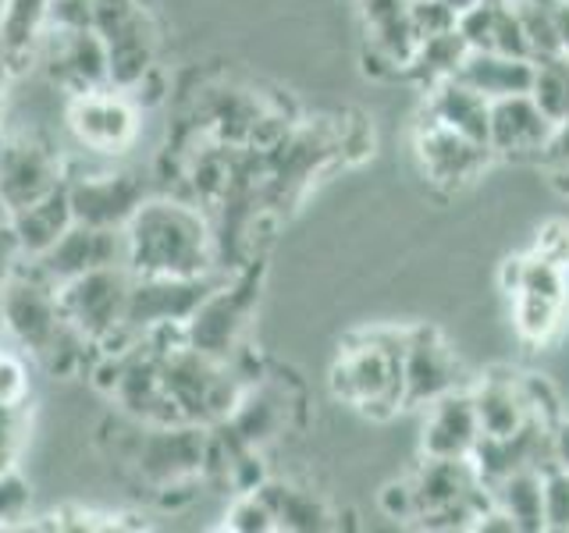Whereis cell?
I'll return each mask as SVG.
<instances>
[{
  "label": "cell",
  "instance_id": "cell-15",
  "mask_svg": "<svg viewBox=\"0 0 569 533\" xmlns=\"http://www.w3.org/2000/svg\"><path fill=\"white\" fill-rule=\"evenodd\" d=\"M556 121H551L530 93L491 100V124H488V150L495 160H530L541 164Z\"/></svg>",
  "mask_w": 569,
  "mask_h": 533
},
{
  "label": "cell",
  "instance_id": "cell-1",
  "mask_svg": "<svg viewBox=\"0 0 569 533\" xmlns=\"http://www.w3.org/2000/svg\"><path fill=\"white\" fill-rule=\"evenodd\" d=\"M124 266L132 278L207 274L210 231L200 210L174 200H147L124 224Z\"/></svg>",
  "mask_w": 569,
  "mask_h": 533
},
{
  "label": "cell",
  "instance_id": "cell-3",
  "mask_svg": "<svg viewBox=\"0 0 569 533\" xmlns=\"http://www.w3.org/2000/svg\"><path fill=\"white\" fill-rule=\"evenodd\" d=\"M566 274L562 266L541 260L538 253H520L502 263V284L512 299V320L523 342L545 345L566 324Z\"/></svg>",
  "mask_w": 569,
  "mask_h": 533
},
{
  "label": "cell",
  "instance_id": "cell-28",
  "mask_svg": "<svg viewBox=\"0 0 569 533\" xmlns=\"http://www.w3.org/2000/svg\"><path fill=\"white\" fill-rule=\"evenodd\" d=\"M545 530H569V473L545 466Z\"/></svg>",
  "mask_w": 569,
  "mask_h": 533
},
{
  "label": "cell",
  "instance_id": "cell-26",
  "mask_svg": "<svg viewBox=\"0 0 569 533\" xmlns=\"http://www.w3.org/2000/svg\"><path fill=\"white\" fill-rule=\"evenodd\" d=\"M530 97L556 124L569 121V61L566 58H541L538 68H533Z\"/></svg>",
  "mask_w": 569,
  "mask_h": 533
},
{
  "label": "cell",
  "instance_id": "cell-11",
  "mask_svg": "<svg viewBox=\"0 0 569 533\" xmlns=\"http://www.w3.org/2000/svg\"><path fill=\"white\" fill-rule=\"evenodd\" d=\"M68 129L79 147H86L89 153H103V157L124 153L139 132L136 103L129 93H121L114 86L89 89V93L71 97Z\"/></svg>",
  "mask_w": 569,
  "mask_h": 533
},
{
  "label": "cell",
  "instance_id": "cell-31",
  "mask_svg": "<svg viewBox=\"0 0 569 533\" xmlns=\"http://www.w3.org/2000/svg\"><path fill=\"white\" fill-rule=\"evenodd\" d=\"M530 253H538L541 260L562 266V271H569V221L556 218L548 221L541 231H538V242H533Z\"/></svg>",
  "mask_w": 569,
  "mask_h": 533
},
{
  "label": "cell",
  "instance_id": "cell-13",
  "mask_svg": "<svg viewBox=\"0 0 569 533\" xmlns=\"http://www.w3.org/2000/svg\"><path fill=\"white\" fill-rule=\"evenodd\" d=\"M68 200L79 224L124 231L136 210L147 203V182L136 171H97L68 178Z\"/></svg>",
  "mask_w": 569,
  "mask_h": 533
},
{
  "label": "cell",
  "instance_id": "cell-30",
  "mask_svg": "<svg viewBox=\"0 0 569 533\" xmlns=\"http://www.w3.org/2000/svg\"><path fill=\"white\" fill-rule=\"evenodd\" d=\"M0 402L4 405L29 402V370L22 355L11 349H0Z\"/></svg>",
  "mask_w": 569,
  "mask_h": 533
},
{
  "label": "cell",
  "instance_id": "cell-4",
  "mask_svg": "<svg viewBox=\"0 0 569 533\" xmlns=\"http://www.w3.org/2000/svg\"><path fill=\"white\" fill-rule=\"evenodd\" d=\"M132 271L124 263L100 266L82 278H71L58 284V306L71 328L82 331L93 345L111 342L118 331H124V310H129Z\"/></svg>",
  "mask_w": 569,
  "mask_h": 533
},
{
  "label": "cell",
  "instance_id": "cell-27",
  "mask_svg": "<svg viewBox=\"0 0 569 533\" xmlns=\"http://www.w3.org/2000/svg\"><path fill=\"white\" fill-rule=\"evenodd\" d=\"M224 530H239V533H267L278 530L274 509L263 497V491H242L236 502H231L228 515H224Z\"/></svg>",
  "mask_w": 569,
  "mask_h": 533
},
{
  "label": "cell",
  "instance_id": "cell-9",
  "mask_svg": "<svg viewBox=\"0 0 569 533\" xmlns=\"http://www.w3.org/2000/svg\"><path fill=\"white\" fill-rule=\"evenodd\" d=\"M218 289L207 274H160V278H132L129 310L124 324L136 334L157 328H186L192 313L203 306V299Z\"/></svg>",
  "mask_w": 569,
  "mask_h": 533
},
{
  "label": "cell",
  "instance_id": "cell-12",
  "mask_svg": "<svg viewBox=\"0 0 569 533\" xmlns=\"http://www.w3.org/2000/svg\"><path fill=\"white\" fill-rule=\"evenodd\" d=\"M68 182L61 153L47 139L36 135H11L0 139V195L8 210H22L47 192L61 189Z\"/></svg>",
  "mask_w": 569,
  "mask_h": 533
},
{
  "label": "cell",
  "instance_id": "cell-34",
  "mask_svg": "<svg viewBox=\"0 0 569 533\" xmlns=\"http://www.w3.org/2000/svg\"><path fill=\"white\" fill-rule=\"evenodd\" d=\"M381 509L391 515V520H417V494H413V484L406 480H391V484L381 491Z\"/></svg>",
  "mask_w": 569,
  "mask_h": 533
},
{
  "label": "cell",
  "instance_id": "cell-40",
  "mask_svg": "<svg viewBox=\"0 0 569 533\" xmlns=\"http://www.w3.org/2000/svg\"><path fill=\"white\" fill-rule=\"evenodd\" d=\"M0 76H4V64H0ZM0 114H4V89H0Z\"/></svg>",
  "mask_w": 569,
  "mask_h": 533
},
{
  "label": "cell",
  "instance_id": "cell-32",
  "mask_svg": "<svg viewBox=\"0 0 569 533\" xmlns=\"http://www.w3.org/2000/svg\"><path fill=\"white\" fill-rule=\"evenodd\" d=\"M29 505V487L26 480L18 476L14 470L0 473V526L11 523V520H22Z\"/></svg>",
  "mask_w": 569,
  "mask_h": 533
},
{
  "label": "cell",
  "instance_id": "cell-19",
  "mask_svg": "<svg viewBox=\"0 0 569 533\" xmlns=\"http://www.w3.org/2000/svg\"><path fill=\"white\" fill-rule=\"evenodd\" d=\"M107 43V71H111V86L121 93L153 76V58H157V26L147 8H139L129 22L118 26L114 32L103 36Z\"/></svg>",
  "mask_w": 569,
  "mask_h": 533
},
{
  "label": "cell",
  "instance_id": "cell-2",
  "mask_svg": "<svg viewBox=\"0 0 569 533\" xmlns=\"http://www.w3.org/2000/svg\"><path fill=\"white\" fill-rule=\"evenodd\" d=\"M331 395L378 423L402 413V328L352 331L331 363Z\"/></svg>",
  "mask_w": 569,
  "mask_h": 533
},
{
  "label": "cell",
  "instance_id": "cell-14",
  "mask_svg": "<svg viewBox=\"0 0 569 533\" xmlns=\"http://www.w3.org/2000/svg\"><path fill=\"white\" fill-rule=\"evenodd\" d=\"M36 61L50 68V79L64 86L71 97L89 93V89L111 86L107 71V43L97 29H58L50 26Z\"/></svg>",
  "mask_w": 569,
  "mask_h": 533
},
{
  "label": "cell",
  "instance_id": "cell-37",
  "mask_svg": "<svg viewBox=\"0 0 569 533\" xmlns=\"http://www.w3.org/2000/svg\"><path fill=\"white\" fill-rule=\"evenodd\" d=\"M556 29H559V58L569 61V0L556 4Z\"/></svg>",
  "mask_w": 569,
  "mask_h": 533
},
{
  "label": "cell",
  "instance_id": "cell-38",
  "mask_svg": "<svg viewBox=\"0 0 569 533\" xmlns=\"http://www.w3.org/2000/svg\"><path fill=\"white\" fill-rule=\"evenodd\" d=\"M545 171H548V178H551V185H556L562 195H569V157H566V160H559V164L545 168Z\"/></svg>",
  "mask_w": 569,
  "mask_h": 533
},
{
  "label": "cell",
  "instance_id": "cell-21",
  "mask_svg": "<svg viewBox=\"0 0 569 533\" xmlns=\"http://www.w3.org/2000/svg\"><path fill=\"white\" fill-rule=\"evenodd\" d=\"M533 68H538L533 58H509V53L470 50L456 71V79L473 86L477 93H485L488 100H506V97L530 93Z\"/></svg>",
  "mask_w": 569,
  "mask_h": 533
},
{
  "label": "cell",
  "instance_id": "cell-5",
  "mask_svg": "<svg viewBox=\"0 0 569 533\" xmlns=\"http://www.w3.org/2000/svg\"><path fill=\"white\" fill-rule=\"evenodd\" d=\"M210 434L200 423H147L132 444V466L153 491H171L207 473Z\"/></svg>",
  "mask_w": 569,
  "mask_h": 533
},
{
  "label": "cell",
  "instance_id": "cell-25",
  "mask_svg": "<svg viewBox=\"0 0 569 533\" xmlns=\"http://www.w3.org/2000/svg\"><path fill=\"white\" fill-rule=\"evenodd\" d=\"M263 497L274 509L278 530H331V509L325 505V497L313 491H302L292 484H271L263 480L260 484Z\"/></svg>",
  "mask_w": 569,
  "mask_h": 533
},
{
  "label": "cell",
  "instance_id": "cell-17",
  "mask_svg": "<svg viewBox=\"0 0 569 533\" xmlns=\"http://www.w3.org/2000/svg\"><path fill=\"white\" fill-rule=\"evenodd\" d=\"M480 441V420L470 395V384H462L449 395L423 405L420 426V455L423 459H470Z\"/></svg>",
  "mask_w": 569,
  "mask_h": 533
},
{
  "label": "cell",
  "instance_id": "cell-24",
  "mask_svg": "<svg viewBox=\"0 0 569 533\" xmlns=\"http://www.w3.org/2000/svg\"><path fill=\"white\" fill-rule=\"evenodd\" d=\"M491 505L502 509L516 530H545V466L512 470L488 484Z\"/></svg>",
  "mask_w": 569,
  "mask_h": 533
},
{
  "label": "cell",
  "instance_id": "cell-20",
  "mask_svg": "<svg viewBox=\"0 0 569 533\" xmlns=\"http://www.w3.org/2000/svg\"><path fill=\"white\" fill-rule=\"evenodd\" d=\"M50 29V0H4L0 4V64L26 71Z\"/></svg>",
  "mask_w": 569,
  "mask_h": 533
},
{
  "label": "cell",
  "instance_id": "cell-33",
  "mask_svg": "<svg viewBox=\"0 0 569 533\" xmlns=\"http://www.w3.org/2000/svg\"><path fill=\"white\" fill-rule=\"evenodd\" d=\"M89 4H93V29L100 36L114 32L118 26H124L142 8L139 0H89Z\"/></svg>",
  "mask_w": 569,
  "mask_h": 533
},
{
  "label": "cell",
  "instance_id": "cell-22",
  "mask_svg": "<svg viewBox=\"0 0 569 533\" xmlns=\"http://www.w3.org/2000/svg\"><path fill=\"white\" fill-rule=\"evenodd\" d=\"M423 111L438 118L441 124L462 132L473 142H485L488 147V124H491V100L485 93H477L473 86L462 79H445L438 86L427 89Z\"/></svg>",
  "mask_w": 569,
  "mask_h": 533
},
{
  "label": "cell",
  "instance_id": "cell-7",
  "mask_svg": "<svg viewBox=\"0 0 569 533\" xmlns=\"http://www.w3.org/2000/svg\"><path fill=\"white\" fill-rule=\"evenodd\" d=\"M64 316L58 306V284L40 266H18L11 281L0 289V328L32 355H43Z\"/></svg>",
  "mask_w": 569,
  "mask_h": 533
},
{
  "label": "cell",
  "instance_id": "cell-39",
  "mask_svg": "<svg viewBox=\"0 0 569 533\" xmlns=\"http://www.w3.org/2000/svg\"><path fill=\"white\" fill-rule=\"evenodd\" d=\"M4 221H11V210L4 203V195H0V224H4Z\"/></svg>",
  "mask_w": 569,
  "mask_h": 533
},
{
  "label": "cell",
  "instance_id": "cell-35",
  "mask_svg": "<svg viewBox=\"0 0 569 533\" xmlns=\"http://www.w3.org/2000/svg\"><path fill=\"white\" fill-rule=\"evenodd\" d=\"M22 260H26L22 242H18L11 221H4V224H0V289H4V284L11 281V274L18 271V266H22Z\"/></svg>",
  "mask_w": 569,
  "mask_h": 533
},
{
  "label": "cell",
  "instance_id": "cell-36",
  "mask_svg": "<svg viewBox=\"0 0 569 533\" xmlns=\"http://www.w3.org/2000/svg\"><path fill=\"white\" fill-rule=\"evenodd\" d=\"M548 466H559L569 473V420L562 416L548 434Z\"/></svg>",
  "mask_w": 569,
  "mask_h": 533
},
{
  "label": "cell",
  "instance_id": "cell-16",
  "mask_svg": "<svg viewBox=\"0 0 569 533\" xmlns=\"http://www.w3.org/2000/svg\"><path fill=\"white\" fill-rule=\"evenodd\" d=\"M32 263L40 266L53 284H64L71 278L100 271V266H118V263H124V231L93 228V224L76 221L43 257H36Z\"/></svg>",
  "mask_w": 569,
  "mask_h": 533
},
{
  "label": "cell",
  "instance_id": "cell-8",
  "mask_svg": "<svg viewBox=\"0 0 569 533\" xmlns=\"http://www.w3.org/2000/svg\"><path fill=\"white\" fill-rule=\"evenodd\" d=\"M462 363L438 328H402V409H423L435 399L462 388Z\"/></svg>",
  "mask_w": 569,
  "mask_h": 533
},
{
  "label": "cell",
  "instance_id": "cell-29",
  "mask_svg": "<svg viewBox=\"0 0 569 533\" xmlns=\"http://www.w3.org/2000/svg\"><path fill=\"white\" fill-rule=\"evenodd\" d=\"M22 441H26V405L0 402V473L14 470Z\"/></svg>",
  "mask_w": 569,
  "mask_h": 533
},
{
  "label": "cell",
  "instance_id": "cell-10",
  "mask_svg": "<svg viewBox=\"0 0 569 533\" xmlns=\"http://www.w3.org/2000/svg\"><path fill=\"white\" fill-rule=\"evenodd\" d=\"M257 299H260V266H249L239 281L218 284L203 299V306L186 324V342L213 355V360H228V352L236 349V338L246 328V316L253 313Z\"/></svg>",
  "mask_w": 569,
  "mask_h": 533
},
{
  "label": "cell",
  "instance_id": "cell-6",
  "mask_svg": "<svg viewBox=\"0 0 569 533\" xmlns=\"http://www.w3.org/2000/svg\"><path fill=\"white\" fill-rule=\"evenodd\" d=\"M413 160L423 174V182L438 192H459L473 185L485 168L495 160V153L485 142H473L462 132L441 124L431 114H420L413 124Z\"/></svg>",
  "mask_w": 569,
  "mask_h": 533
},
{
  "label": "cell",
  "instance_id": "cell-23",
  "mask_svg": "<svg viewBox=\"0 0 569 533\" xmlns=\"http://www.w3.org/2000/svg\"><path fill=\"white\" fill-rule=\"evenodd\" d=\"M71 224H76V213H71L68 185L53 189L43 195V200H36V203L11 213V228H14L18 242H22L26 260L43 257Z\"/></svg>",
  "mask_w": 569,
  "mask_h": 533
},
{
  "label": "cell",
  "instance_id": "cell-18",
  "mask_svg": "<svg viewBox=\"0 0 569 533\" xmlns=\"http://www.w3.org/2000/svg\"><path fill=\"white\" fill-rule=\"evenodd\" d=\"M470 395L477 405L480 438H512V434H520L523 426L538 423L530 413L523 373H512L502 366L488 370L470 384Z\"/></svg>",
  "mask_w": 569,
  "mask_h": 533
}]
</instances>
